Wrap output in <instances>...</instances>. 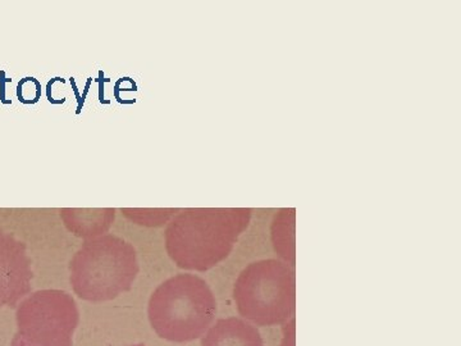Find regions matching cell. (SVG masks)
Returning <instances> with one entry per match:
<instances>
[{
  "instance_id": "cell-9",
  "label": "cell",
  "mask_w": 461,
  "mask_h": 346,
  "mask_svg": "<svg viewBox=\"0 0 461 346\" xmlns=\"http://www.w3.org/2000/svg\"><path fill=\"white\" fill-rule=\"evenodd\" d=\"M177 209H122V214L142 226H162Z\"/></svg>"
},
{
  "instance_id": "cell-6",
  "label": "cell",
  "mask_w": 461,
  "mask_h": 346,
  "mask_svg": "<svg viewBox=\"0 0 461 346\" xmlns=\"http://www.w3.org/2000/svg\"><path fill=\"white\" fill-rule=\"evenodd\" d=\"M32 276L26 245L0 230V308H14L32 291Z\"/></svg>"
},
{
  "instance_id": "cell-1",
  "label": "cell",
  "mask_w": 461,
  "mask_h": 346,
  "mask_svg": "<svg viewBox=\"0 0 461 346\" xmlns=\"http://www.w3.org/2000/svg\"><path fill=\"white\" fill-rule=\"evenodd\" d=\"M250 220L249 208L185 209L167 227V253L180 269L208 271L230 256Z\"/></svg>"
},
{
  "instance_id": "cell-4",
  "label": "cell",
  "mask_w": 461,
  "mask_h": 346,
  "mask_svg": "<svg viewBox=\"0 0 461 346\" xmlns=\"http://www.w3.org/2000/svg\"><path fill=\"white\" fill-rule=\"evenodd\" d=\"M240 315L256 326H277L295 312V273L276 260H258L240 273L233 287Z\"/></svg>"
},
{
  "instance_id": "cell-5",
  "label": "cell",
  "mask_w": 461,
  "mask_h": 346,
  "mask_svg": "<svg viewBox=\"0 0 461 346\" xmlns=\"http://www.w3.org/2000/svg\"><path fill=\"white\" fill-rule=\"evenodd\" d=\"M17 332L11 346H74L80 312L63 290H39L16 312Z\"/></svg>"
},
{
  "instance_id": "cell-3",
  "label": "cell",
  "mask_w": 461,
  "mask_h": 346,
  "mask_svg": "<svg viewBox=\"0 0 461 346\" xmlns=\"http://www.w3.org/2000/svg\"><path fill=\"white\" fill-rule=\"evenodd\" d=\"M138 275L135 248L114 235L86 240L69 262L72 288L87 302L115 299L132 287Z\"/></svg>"
},
{
  "instance_id": "cell-10",
  "label": "cell",
  "mask_w": 461,
  "mask_h": 346,
  "mask_svg": "<svg viewBox=\"0 0 461 346\" xmlns=\"http://www.w3.org/2000/svg\"><path fill=\"white\" fill-rule=\"evenodd\" d=\"M17 96L23 105H35L41 96V84L35 77H25L18 83Z\"/></svg>"
},
{
  "instance_id": "cell-8",
  "label": "cell",
  "mask_w": 461,
  "mask_h": 346,
  "mask_svg": "<svg viewBox=\"0 0 461 346\" xmlns=\"http://www.w3.org/2000/svg\"><path fill=\"white\" fill-rule=\"evenodd\" d=\"M60 217L67 229L78 238L95 239L107 232L114 223V208L78 209L65 208Z\"/></svg>"
},
{
  "instance_id": "cell-7",
  "label": "cell",
  "mask_w": 461,
  "mask_h": 346,
  "mask_svg": "<svg viewBox=\"0 0 461 346\" xmlns=\"http://www.w3.org/2000/svg\"><path fill=\"white\" fill-rule=\"evenodd\" d=\"M202 346H264L262 335L250 322L230 317L218 320L203 336Z\"/></svg>"
},
{
  "instance_id": "cell-2",
  "label": "cell",
  "mask_w": 461,
  "mask_h": 346,
  "mask_svg": "<svg viewBox=\"0 0 461 346\" xmlns=\"http://www.w3.org/2000/svg\"><path fill=\"white\" fill-rule=\"evenodd\" d=\"M217 314L213 291L190 273L173 276L160 284L149 300L148 315L157 335L173 342L202 338Z\"/></svg>"
}]
</instances>
